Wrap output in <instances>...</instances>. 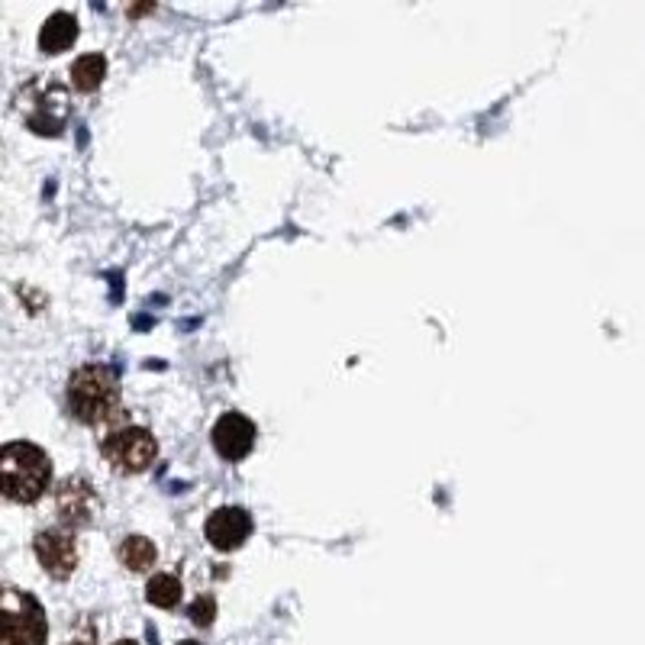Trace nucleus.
Instances as JSON below:
<instances>
[{
	"instance_id": "nucleus-13",
	"label": "nucleus",
	"mask_w": 645,
	"mask_h": 645,
	"mask_svg": "<svg viewBox=\"0 0 645 645\" xmlns=\"http://www.w3.org/2000/svg\"><path fill=\"white\" fill-rule=\"evenodd\" d=\"M191 620L197 626H210L213 620H217V600H213L210 594H200L191 604Z\"/></svg>"
},
{
	"instance_id": "nucleus-9",
	"label": "nucleus",
	"mask_w": 645,
	"mask_h": 645,
	"mask_svg": "<svg viewBox=\"0 0 645 645\" xmlns=\"http://www.w3.org/2000/svg\"><path fill=\"white\" fill-rule=\"evenodd\" d=\"M75 39H78V20H75V13H52V17L42 23V30H39V49L46 52V55H59L65 52L68 46H75Z\"/></svg>"
},
{
	"instance_id": "nucleus-11",
	"label": "nucleus",
	"mask_w": 645,
	"mask_h": 645,
	"mask_svg": "<svg viewBox=\"0 0 645 645\" xmlns=\"http://www.w3.org/2000/svg\"><path fill=\"white\" fill-rule=\"evenodd\" d=\"M117 555H120V562L129 571H149L155 565V558H159V552H155V546H152V539H146V536L123 539V546L117 549Z\"/></svg>"
},
{
	"instance_id": "nucleus-3",
	"label": "nucleus",
	"mask_w": 645,
	"mask_h": 645,
	"mask_svg": "<svg viewBox=\"0 0 645 645\" xmlns=\"http://www.w3.org/2000/svg\"><path fill=\"white\" fill-rule=\"evenodd\" d=\"M46 610L20 587H0V645H46Z\"/></svg>"
},
{
	"instance_id": "nucleus-16",
	"label": "nucleus",
	"mask_w": 645,
	"mask_h": 645,
	"mask_svg": "<svg viewBox=\"0 0 645 645\" xmlns=\"http://www.w3.org/2000/svg\"><path fill=\"white\" fill-rule=\"evenodd\" d=\"M71 645H84V642H71Z\"/></svg>"
},
{
	"instance_id": "nucleus-8",
	"label": "nucleus",
	"mask_w": 645,
	"mask_h": 645,
	"mask_svg": "<svg viewBox=\"0 0 645 645\" xmlns=\"http://www.w3.org/2000/svg\"><path fill=\"white\" fill-rule=\"evenodd\" d=\"M255 446V423L242 413H223L213 423V449H217L226 462H242Z\"/></svg>"
},
{
	"instance_id": "nucleus-15",
	"label": "nucleus",
	"mask_w": 645,
	"mask_h": 645,
	"mask_svg": "<svg viewBox=\"0 0 645 645\" xmlns=\"http://www.w3.org/2000/svg\"><path fill=\"white\" fill-rule=\"evenodd\" d=\"M178 645H200V642H191V639H184V642H178Z\"/></svg>"
},
{
	"instance_id": "nucleus-10",
	"label": "nucleus",
	"mask_w": 645,
	"mask_h": 645,
	"mask_svg": "<svg viewBox=\"0 0 645 645\" xmlns=\"http://www.w3.org/2000/svg\"><path fill=\"white\" fill-rule=\"evenodd\" d=\"M104 78H107V59L100 52L81 55V59H75V65H71V84L84 94L100 88V81Z\"/></svg>"
},
{
	"instance_id": "nucleus-12",
	"label": "nucleus",
	"mask_w": 645,
	"mask_h": 645,
	"mask_svg": "<svg viewBox=\"0 0 645 645\" xmlns=\"http://www.w3.org/2000/svg\"><path fill=\"white\" fill-rule=\"evenodd\" d=\"M146 600L152 607H162V610H171L178 607L181 600V581L175 575H152L149 584H146Z\"/></svg>"
},
{
	"instance_id": "nucleus-5",
	"label": "nucleus",
	"mask_w": 645,
	"mask_h": 645,
	"mask_svg": "<svg viewBox=\"0 0 645 645\" xmlns=\"http://www.w3.org/2000/svg\"><path fill=\"white\" fill-rule=\"evenodd\" d=\"M33 552L39 558V565L46 568V575L55 581H65L75 575L78 568V546L75 536L68 529H42L33 542Z\"/></svg>"
},
{
	"instance_id": "nucleus-7",
	"label": "nucleus",
	"mask_w": 645,
	"mask_h": 645,
	"mask_svg": "<svg viewBox=\"0 0 645 645\" xmlns=\"http://www.w3.org/2000/svg\"><path fill=\"white\" fill-rule=\"evenodd\" d=\"M204 536H207V542L213 549L233 552L252 536V516L242 507H220V510H213L207 516Z\"/></svg>"
},
{
	"instance_id": "nucleus-1",
	"label": "nucleus",
	"mask_w": 645,
	"mask_h": 645,
	"mask_svg": "<svg viewBox=\"0 0 645 645\" xmlns=\"http://www.w3.org/2000/svg\"><path fill=\"white\" fill-rule=\"evenodd\" d=\"M52 484V462L33 442L0 446V494L13 504H33Z\"/></svg>"
},
{
	"instance_id": "nucleus-6",
	"label": "nucleus",
	"mask_w": 645,
	"mask_h": 645,
	"mask_svg": "<svg viewBox=\"0 0 645 645\" xmlns=\"http://www.w3.org/2000/svg\"><path fill=\"white\" fill-rule=\"evenodd\" d=\"M55 510H59L62 523H68L71 529L78 526H91L97 520V510H100V500L97 491L84 481L81 475L62 481V487L55 491Z\"/></svg>"
},
{
	"instance_id": "nucleus-4",
	"label": "nucleus",
	"mask_w": 645,
	"mask_h": 645,
	"mask_svg": "<svg viewBox=\"0 0 645 645\" xmlns=\"http://www.w3.org/2000/svg\"><path fill=\"white\" fill-rule=\"evenodd\" d=\"M104 458L117 468L126 471V475H139L155 465L159 458V442L142 426H123V429H113V433L104 439Z\"/></svg>"
},
{
	"instance_id": "nucleus-2",
	"label": "nucleus",
	"mask_w": 645,
	"mask_h": 645,
	"mask_svg": "<svg viewBox=\"0 0 645 645\" xmlns=\"http://www.w3.org/2000/svg\"><path fill=\"white\" fill-rule=\"evenodd\" d=\"M68 410L75 413V420L97 426L107 423L120 413V378L117 371L107 365H81L68 381Z\"/></svg>"
},
{
	"instance_id": "nucleus-14",
	"label": "nucleus",
	"mask_w": 645,
	"mask_h": 645,
	"mask_svg": "<svg viewBox=\"0 0 645 645\" xmlns=\"http://www.w3.org/2000/svg\"><path fill=\"white\" fill-rule=\"evenodd\" d=\"M113 645H139V642H133V639H120V642H113Z\"/></svg>"
}]
</instances>
